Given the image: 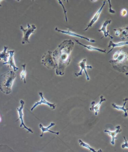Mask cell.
Returning a JSON list of instances; mask_svg holds the SVG:
<instances>
[{"label": "cell", "mask_w": 128, "mask_h": 152, "mask_svg": "<svg viewBox=\"0 0 128 152\" xmlns=\"http://www.w3.org/2000/svg\"><path fill=\"white\" fill-rule=\"evenodd\" d=\"M74 45L71 40H65L59 44L56 49L52 53L53 60L56 66L55 69L56 75H64L66 68L71 62V54Z\"/></svg>", "instance_id": "6da1fadb"}, {"label": "cell", "mask_w": 128, "mask_h": 152, "mask_svg": "<svg viewBox=\"0 0 128 152\" xmlns=\"http://www.w3.org/2000/svg\"><path fill=\"white\" fill-rule=\"evenodd\" d=\"M114 70L122 73H128V53L121 49L117 51L113 55V59L109 61Z\"/></svg>", "instance_id": "7a4b0ae2"}, {"label": "cell", "mask_w": 128, "mask_h": 152, "mask_svg": "<svg viewBox=\"0 0 128 152\" xmlns=\"http://www.w3.org/2000/svg\"><path fill=\"white\" fill-rule=\"evenodd\" d=\"M15 72L10 70L0 76V90L3 93L9 94L12 92V87L14 81L16 77Z\"/></svg>", "instance_id": "3957f363"}, {"label": "cell", "mask_w": 128, "mask_h": 152, "mask_svg": "<svg viewBox=\"0 0 128 152\" xmlns=\"http://www.w3.org/2000/svg\"><path fill=\"white\" fill-rule=\"evenodd\" d=\"M42 64L49 70H55L56 68L54 61L52 57V52L48 51L45 53L42 58Z\"/></svg>", "instance_id": "277c9868"}, {"label": "cell", "mask_w": 128, "mask_h": 152, "mask_svg": "<svg viewBox=\"0 0 128 152\" xmlns=\"http://www.w3.org/2000/svg\"><path fill=\"white\" fill-rule=\"evenodd\" d=\"M36 28H37L34 24L30 25L29 24H28L27 28H24L23 26L21 25L20 26V29L23 31V34H24L22 41V45H25V43H30L29 38L32 34H34Z\"/></svg>", "instance_id": "5b68a950"}, {"label": "cell", "mask_w": 128, "mask_h": 152, "mask_svg": "<svg viewBox=\"0 0 128 152\" xmlns=\"http://www.w3.org/2000/svg\"><path fill=\"white\" fill-rule=\"evenodd\" d=\"M20 103H21V106L18 108H17V111L18 112V113H19V117L18 119L16 121H18V120H21V125L20 127L22 128V127H24V128L29 132H30L31 133H33L34 132L32 131V130L29 128L28 127H27L25 124L24 123V113H23V109H24V106L25 104V102L23 101V100H20Z\"/></svg>", "instance_id": "8992f818"}, {"label": "cell", "mask_w": 128, "mask_h": 152, "mask_svg": "<svg viewBox=\"0 0 128 152\" xmlns=\"http://www.w3.org/2000/svg\"><path fill=\"white\" fill-rule=\"evenodd\" d=\"M86 61H87V59L85 58L83 59V60L81 61V62L79 64V66L80 68H81V71L78 72V73H75L74 74V75L75 77H79L80 75H82V72L83 71L85 72V74L86 75V79L87 80H90V77L89 76L88 74L87 73L86 69L87 68H90V69H92V66H86Z\"/></svg>", "instance_id": "52a82bcc"}, {"label": "cell", "mask_w": 128, "mask_h": 152, "mask_svg": "<svg viewBox=\"0 0 128 152\" xmlns=\"http://www.w3.org/2000/svg\"><path fill=\"white\" fill-rule=\"evenodd\" d=\"M55 30L56 31H57L58 32H61L62 34H67V35H69V36H76V37H78V38H81V39H84V40H86V41H89V42H91V43H95L96 42V41L94 40H93V39H91L90 38H88L87 37H85V36H81V35H79L78 34H76L75 32H73L72 31L68 30H61L60 29L58 28H55Z\"/></svg>", "instance_id": "ba28073f"}, {"label": "cell", "mask_w": 128, "mask_h": 152, "mask_svg": "<svg viewBox=\"0 0 128 152\" xmlns=\"http://www.w3.org/2000/svg\"><path fill=\"white\" fill-rule=\"evenodd\" d=\"M39 95L41 96V99L40 101L37 102L36 103H35V104L33 105V106L32 107V108L31 109V111H33L34 109H35L37 106H38V105L42 104H45V105L49 106V107L51 108H52L53 109H55L56 106V104H55V103H51L50 102L47 101L45 99V98H44V97L43 94L42 92H39Z\"/></svg>", "instance_id": "9c48e42d"}, {"label": "cell", "mask_w": 128, "mask_h": 152, "mask_svg": "<svg viewBox=\"0 0 128 152\" xmlns=\"http://www.w3.org/2000/svg\"><path fill=\"white\" fill-rule=\"evenodd\" d=\"M106 3V1H105L103 2V4L102 5V6H101V7L99 9H98V11H97V13L93 16L92 19H91L90 22L87 28L84 30V31H86L90 28H91L93 26V25L95 23H96L97 21H98V19H99V17H100V15H101V14L102 13V10L103 9L104 6H105Z\"/></svg>", "instance_id": "30bf717a"}, {"label": "cell", "mask_w": 128, "mask_h": 152, "mask_svg": "<svg viewBox=\"0 0 128 152\" xmlns=\"http://www.w3.org/2000/svg\"><path fill=\"white\" fill-rule=\"evenodd\" d=\"M8 53H9V57L8 58V60L7 62H4L3 64H7L9 66V68H13L14 72H16L18 70H19V68L17 67L15 65V63L14 61V55L15 51H8Z\"/></svg>", "instance_id": "8fae6325"}, {"label": "cell", "mask_w": 128, "mask_h": 152, "mask_svg": "<svg viewBox=\"0 0 128 152\" xmlns=\"http://www.w3.org/2000/svg\"><path fill=\"white\" fill-rule=\"evenodd\" d=\"M106 101V99L103 97V96H101L100 97V101L97 104H95V102L93 101L91 103V107H90V110L93 111L95 113V115H98V113L100 111V106L103 102Z\"/></svg>", "instance_id": "7c38bea8"}, {"label": "cell", "mask_w": 128, "mask_h": 152, "mask_svg": "<svg viewBox=\"0 0 128 152\" xmlns=\"http://www.w3.org/2000/svg\"><path fill=\"white\" fill-rule=\"evenodd\" d=\"M116 130L115 131L112 132L110 131L109 130H105L104 132L107 133L109 134V135L111 136L112 138V141L111 142V143L113 145H115V141L117 139V136L118 134L120 133L121 132H122V129H121V127L120 126H117L116 127Z\"/></svg>", "instance_id": "4fadbf2b"}, {"label": "cell", "mask_w": 128, "mask_h": 152, "mask_svg": "<svg viewBox=\"0 0 128 152\" xmlns=\"http://www.w3.org/2000/svg\"><path fill=\"white\" fill-rule=\"evenodd\" d=\"M111 20H106V21L104 22L103 24V25H102V27L101 29H99L98 31L99 32H103V34H104V36L105 38H107L108 36H109L110 38H111V39H114V37L112 36L110 34H109V31L108 30H107V27L108 26L109 24H110L111 23Z\"/></svg>", "instance_id": "5bb4252c"}, {"label": "cell", "mask_w": 128, "mask_h": 152, "mask_svg": "<svg viewBox=\"0 0 128 152\" xmlns=\"http://www.w3.org/2000/svg\"><path fill=\"white\" fill-rule=\"evenodd\" d=\"M55 124L54 123H51L50 125L48 127H44V126H43L42 124H40V125H39V127H40V128L41 129L42 132V134H41L40 135V137H43L44 133L45 132H50V133H52L54 134L59 135L60 134V132H56L52 131H51V130H49L50 128H51V127H53V126H55Z\"/></svg>", "instance_id": "9a60e30c"}, {"label": "cell", "mask_w": 128, "mask_h": 152, "mask_svg": "<svg viewBox=\"0 0 128 152\" xmlns=\"http://www.w3.org/2000/svg\"><path fill=\"white\" fill-rule=\"evenodd\" d=\"M74 40H75L76 42L77 43H78L79 45L83 46L84 47H85L86 49H88V50H90V51H99V52H101V53H106V49L104 50V49H99V48L94 47H93V46H91V45H84L83 43H80V41L78 40H76V39H75Z\"/></svg>", "instance_id": "2e32d148"}, {"label": "cell", "mask_w": 128, "mask_h": 152, "mask_svg": "<svg viewBox=\"0 0 128 152\" xmlns=\"http://www.w3.org/2000/svg\"><path fill=\"white\" fill-rule=\"evenodd\" d=\"M128 98H126V99H124V103L123 104V106H118V105L115 104L114 103L112 104V105L114 108L115 109H117V110H122V111L124 112V116L125 117H127L128 116V114H127V111L128 110V109L127 108H125V105L126 104L127 102L128 101Z\"/></svg>", "instance_id": "e0dca14e"}, {"label": "cell", "mask_w": 128, "mask_h": 152, "mask_svg": "<svg viewBox=\"0 0 128 152\" xmlns=\"http://www.w3.org/2000/svg\"><path fill=\"white\" fill-rule=\"evenodd\" d=\"M127 45H128V41H122V42H120V43H114L113 41H110L109 43L108 47H112V48L107 53H109L115 47H122V46Z\"/></svg>", "instance_id": "ac0fdd59"}, {"label": "cell", "mask_w": 128, "mask_h": 152, "mask_svg": "<svg viewBox=\"0 0 128 152\" xmlns=\"http://www.w3.org/2000/svg\"><path fill=\"white\" fill-rule=\"evenodd\" d=\"M8 47L4 46V51L1 53H0V60H3L5 62H7L9 57V53L7 52V50L8 49Z\"/></svg>", "instance_id": "d6986e66"}, {"label": "cell", "mask_w": 128, "mask_h": 152, "mask_svg": "<svg viewBox=\"0 0 128 152\" xmlns=\"http://www.w3.org/2000/svg\"><path fill=\"white\" fill-rule=\"evenodd\" d=\"M120 30V38L121 40H124L128 39V27H124L123 28H119Z\"/></svg>", "instance_id": "ffe728a7"}, {"label": "cell", "mask_w": 128, "mask_h": 152, "mask_svg": "<svg viewBox=\"0 0 128 152\" xmlns=\"http://www.w3.org/2000/svg\"><path fill=\"white\" fill-rule=\"evenodd\" d=\"M79 142L80 145L81 146L83 147H85L86 148H87L89 149V150L91 152H102V150H99L96 151L94 149L91 148L89 145L88 144L85 143V142H84L83 141H82L81 140H79Z\"/></svg>", "instance_id": "44dd1931"}, {"label": "cell", "mask_w": 128, "mask_h": 152, "mask_svg": "<svg viewBox=\"0 0 128 152\" xmlns=\"http://www.w3.org/2000/svg\"><path fill=\"white\" fill-rule=\"evenodd\" d=\"M22 66L23 67V70L20 74V76H21V80L24 81V82L25 84L26 83V76L27 74L26 71V64H22Z\"/></svg>", "instance_id": "7402d4cb"}, {"label": "cell", "mask_w": 128, "mask_h": 152, "mask_svg": "<svg viewBox=\"0 0 128 152\" xmlns=\"http://www.w3.org/2000/svg\"><path fill=\"white\" fill-rule=\"evenodd\" d=\"M58 2L59 4H60L62 6V7H63V10H64V14H65V19H66V22L67 23H68V19H67V10H66V9H65V7L64 6V5L63 4L62 2L60 1V0H58Z\"/></svg>", "instance_id": "603a6c76"}, {"label": "cell", "mask_w": 128, "mask_h": 152, "mask_svg": "<svg viewBox=\"0 0 128 152\" xmlns=\"http://www.w3.org/2000/svg\"><path fill=\"white\" fill-rule=\"evenodd\" d=\"M124 139L125 141V143L123 144L122 145V148L124 149L125 148H128V142H127V140L126 137H124Z\"/></svg>", "instance_id": "cb8c5ba5"}, {"label": "cell", "mask_w": 128, "mask_h": 152, "mask_svg": "<svg viewBox=\"0 0 128 152\" xmlns=\"http://www.w3.org/2000/svg\"><path fill=\"white\" fill-rule=\"evenodd\" d=\"M108 2H109V3L110 5V13L115 14V13H116V11H115L114 10H113V9H112V5L111 4V1L109 0V1H108Z\"/></svg>", "instance_id": "d4e9b609"}, {"label": "cell", "mask_w": 128, "mask_h": 152, "mask_svg": "<svg viewBox=\"0 0 128 152\" xmlns=\"http://www.w3.org/2000/svg\"><path fill=\"white\" fill-rule=\"evenodd\" d=\"M114 30L115 31V35L116 36H120V35L121 32L119 28H114Z\"/></svg>", "instance_id": "484cf974"}, {"label": "cell", "mask_w": 128, "mask_h": 152, "mask_svg": "<svg viewBox=\"0 0 128 152\" xmlns=\"http://www.w3.org/2000/svg\"><path fill=\"white\" fill-rule=\"evenodd\" d=\"M127 13V11L126 9H123L121 11V15L123 16V17H125V16H126Z\"/></svg>", "instance_id": "4316f807"}, {"label": "cell", "mask_w": 128, "mask_h": 152, "mask_svg": "<svg viewBox=\"0 0 128 152\" xmlns=\"http://www.w3.org/2000/svg\"><path fill=\"white\" fill-rule=\"evenodd\" d=\"M1 121H2V119H1V117L0 116V122H1Z\"/></svg>", "instance_id": "83f0119b"}, {"label": "cell", "mask_w": 128, "mask_h": 152, "mask_svg": "<svg viewBox=\"0 0 128 152\" xmlns=\"http://www.w3.org/2000/svg\"><path fill=\"white\" fill-rule=\"evenodd\" d=\"M0 6H1V5H0Z\"/></svg>", "instance_id": "f1b7e54d"}]
</instances>
